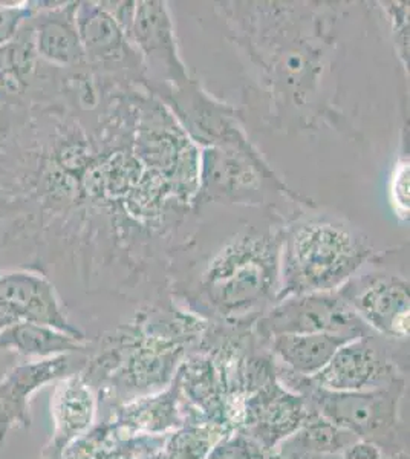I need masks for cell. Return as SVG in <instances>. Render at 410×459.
I'll list each match as a JSON object with an SVG mask.
<instances>
[{
    "instance_id": "1",
    "label": "cell",
    "mask_w": 410,
    "mask_h": 459,
    "mask_svg": "<svg viewBox=\"0 0 410 459\" xmlns=\"http://www.w3.org/2000/svg\"><path fill=\"white\" fill-rule=\"evenodd\" d=\"M369 255L366 238L342 221L301 224L286 240L279 299L334 291L353 279Z\"/></svg>"
},
{
    "instance_id": "2",
    "label": "cell",
    "mask_w": 410,
    "mask_h": 459,
    "mask_svg": "<svg viewBox=\"0 0 410 459\" xmlns=\"http://www.w3.org/2000/svg\"><path fill=\"white\" fill-rule=\"evenodd\" d=\"M405 394V380L389 386L360 392H331L301 380L299 395L307 400L310 409L353 433L357 439L374 443L379 449L398 447L400 437V402Z\"/></svg>"
},
{
    "instance_id": "3",
    "label": "cell",
    "mask_w": 410,
    "mask_h": 459,
    "mask_svg": "<svg viewBox=\"0 0 410 459\" xmlns=\"http://www.w3.org/2000/svg\"><path fill=\"white\" fill-rule=\"evenodd\" d=\"M264 339L284 334H336L353 340L368 326L338 291L308 292L282 299L257 324Z\"/></svg>"
},
{
    "instance_id": "4",
    "label": "cell",
    "mask_w": 410,
    "mask_h": 459,
    "mask_svg": "<svg viewBox=\"0 0 410 459\" xmlns=\"http://www.w3.org/2000/svg\"><path fill=\"white\" fill-rule=\"evenodd\" d=\"M17 324L45 325L86 342L83 333L69 322L56 288L42 273L0 272V331Z\"/></svg>"
},
{
    "instance_id": "5",
    "label": "cell",
    "mask_w": 410,
    "mask_h": 459,
    "mask_svg": "<svg viewBox=\"0 0 410 459\" xmlns=\"http://www.w3.org/2000/svg\"><path fill=\"white\" fill-rule=\"evenodd\" d=\"M363 324L390 339L409 337V283L392 274L351 279L340 290Z\"/></svg>"
},
{
    "instance_id": "6",
    "label": "cell",
    "mask_w": 410,
    "mask_h": 459,
    "mask_svg": "<svg viewBox=\"0 0 410 459\" xmlns=\"http://www.w3.org/2000/svg\"><path fill=\"white\" fill-rule=\"evenodd\" d=\"M397 380V366L371 335L340 346L322 371L310 378L314 386L331 392L371 391Z\"/></svg>"
},
{
    "instance_id": "7",
    "label": "cell",
    "mask_w": 410,
    "mask_h": 459,
    "mask_svg": "<svg viewBox=\"0 0 410 459\" xmlns=\"http://www.w3.org/2000/svg\"><path fill=\"white\" fill-rule=\"evenodd\" d=\"M270 268L255 250L236 248L216 262L205 281L208 300L227 316L244 314L270 290Z\"/></svg>"
},
{
    "instance_id": "8",
    "label": "cell",
    "mask_w": 410,
    "mask_h": 459,
    "mask_svg": "<svg viewBox=\"0 0 410 459\" xmlns=\"http://www.w3.org/2000/svg\"><path fill=\"white\" fill-rule=\"evenodd\" d=\"M73 355L16 366L0 380V450L4 449L11 430L31 428L32 395L52 381L73 376Z\"/></svg>"
},
{
    "instance_id": "9",
    "label": "cell",
    "mask_w": 410,
    "mask_h": 459,
    "mask_svg": "<svg viewBox=\"0 0 410 459\" xmlns=\"http://www.w3.org/2000/svg\"><path fill=\"white\" fill-rule=\"evenodd\" d=\"M307 400L270 380L247 403V435L264 450L279 447L307 418Z\"/></svg>"
},
{
    "instance_id": "10",
    "label": "cell",
    "mask_w": 410,
    "mask_h": 459,
    "mask_svg": "<svg viewBox=\"0 0 410 459\" xmlns=\"http://www.w3.org/2000/svg\"><path fill=\"white\" fill-rule=\"evenodd\" d=\"M47 5L36 2V13L28 21L36 54L56 68H77L86 60L75 19L78 2H47Z\"/></svg>"
},
{
    "instance_id": "11",
    "label": "cell",
    "mask_w": 410,
    "mask_h": 459,
    "mask_svg": "<svg viewBox=\"0 0 410 459\" xmlns=\"http://www.w3.org/2000/svg\"><path fill=\"white\" fill-rule=\"evenodd\" d=\"M40 63L26 22L8 45L0 48V106L23 105L40 83Z\"/></svg>"
},
{
    "instance_id": "12",
    "label": "cell",
    "mask_w": 410,
    "mask_h": 459,
    "mask_svg": "<svg viewBox=\"0 0 410 459\" xmlns=\"http://www.w3.org/2000/svg\"><path fill=\"white\" fill-rule=\"evenodd\" d=\"M268 340L281 365L305 378H312L322 371L338 348L349 342L336 334H284Z\"/></svg>"
},
{
    "instance_id": "13",
    "label": "cell",
    "mask_w": 410,
    "mask_h": 459,
    "mask_svg": "<svg viewBox=\"0 0 410 459\" xmlns=\"http://www.w3.org/2000/svg\"><path fill=\"white\" fill-rule=\"evenodd\" d=\"M88 343L58 329L37 324H17L0 331V352L10 351L23 357L51 359L84 352Z\"/></svg>"
},
{
    "instance_id": "14",
    "label": "cell",
    "mask_w": 410,
    "mask_h": 459,
    "mask_svg": "<svg viewBox=\"0 0 410 459\" xmlns=\"http://www.w3.org/2000/svg\"><path fill=\"white\" fill-rule=\"evenodd\" d=\"M75 19L84 57L106 62L123 56V31L101 4H78Z\"/></svg>"
},
{
    "instance_id": "15",
    "label": "cell",
    "mask_w": 410,
    "mask_h": 459,
    "mask_svg": "<svg viewBox=\"0 0 410 459\" xmlns=\"http://www.w3.org/2000/svg\"><path fill=\"white\" fill-rule=\"evenodd\" d=\"M56 398V444L62 450L65 444L83 433L92 423L94 398L88 385L77 376H68L66 381L63 378Z\"/></svg>"
},
{
    "instance_id": "16",
    "label": "cell",
    "mask_w": 410,
    "mask_h": 459,
    "mask_svg": "<svg viewBox=\"0 0 410 459\" xmlns=\"http://www.w3.org/2000/svg\"><path fill=\"white\" fill-rule=\"evenodd\" d=\"M357 438L353 433L310 409L301 428L279 446V454L286 452H323L343 454Z\"/></svg>"
},
{
    "instance_id": "17",
    "label": "cell",
    "mask_w": 410,
    "mask_h": 459,
    "mask_svg": "<svg viewBox=\"0 0 410 459\" xmlns=\"http://www.w3.org/2000/svg\"><path fill=\"white\" fill-rule=\"evenodd\" d=\"M129 34L140 43L149 54H158V57L173 56V39H171L170 21L167 17L166 8L158 2H145L136 6L135 14L130 22Z\"/></svg>"
},
{
    "instance_id": "18",
    "label": "cell",
    "mask_w": 410,
    "mask_h": 459,
    "mask_svg": "<svg viewBox=\"0 0 410 459\" xmlns=\"http://www.w3.org/2000/svg\"><path fill=\"white\" fill-rule=\"evenodd\" d=\"M216 444L214 430L205 428L182 429L173 433L166 447L161 450V459H207Z\"/></svg>"
},
{
    "instance_id": "19",
    "label": "cell",
    "mask_w": 410,
    "mask_h": 459,
    "mask_svg": "<svg viewBox=\"0 0 410 459\" xmlns=\"http://www.w3.org/2000/svg\"><path fill=\"white\" fill-rule=\"evenodd\" d=\"M173 398L175 395L164 394L161 397H151L138 403L130 412V424L145 430H162L177 424V406Z\"/></svg>"
},
{
    "instance_id": "20",
    "label": "cell",
    "mask_w": 410,
    "mask_h": 459,
    "mask_svg": "<svg viewBox=\"0 0 410 459\" xmlns=\"http://www.w3.org/2000/svg\"><path fill=\"white\" fill-rule=\"evenodd\" d=\"M36 10V2H0V48L19 34Z\"/></svg>"
},
{
    "instance_id": "21",
    "label": "cell",
    "mask_w": 410,
    "mask_h": 459,
    "mask_svg": "<svg viewBox=\"0 0 410 459\" xmlns=\"http://www.w3.org/2000/svg\"><path fill=\"white\" fill-rule=\"evenodd\" d=\"M207 459H264V449L247 433H236L214 444Z\"/></svg>"
},
{
    "instance_id": "22",
    "label": "cell",
    "mask_w": 410,
    "mask_h": 459,
    "mask_svg": "<svg viewBox=\"0 0 410 459\" xmlns=\"http://www.w3.org/2000/svg\"><path fill=\"white\" fill-rule=\"evenodd\" d=\"M390 194L398 214L403 218L409 216V162H403L400 168L395 170Z\"/></svg>"
},
{
    "instance_id": "23",
    "label": "cell",
    "mask_w": 410,
    "mask_h": 459,
    "mask_svg": "<svg viewBox=\"0 0 410 459\" xmlns=\"http://www.w3.org/2000/svg\"><path fill=\"white\" fill-rule=\"evenodd\" d=\"M343 459H388L379 446L363 439H357L342 454Z\"/></svg>"
},
{
    "instance_id": "24",
    "label": "cell",
    "mask_w": 410,
    "mask_h": 459,
    "mask_svg": "<svg viewBox=\"0 0 410 459\" xmlns=\"http://www.w3.org/2000/svg\"><path fill=\"white\" fill-rule=\"evenodd\" d=\"M279 455L284 459H343L342 454H323V452H286Z\"/></svg>"
},
{
    "instance_id": "25",
    "label": "cell",
    "mask_w": 410,
    "mask_h": 459,
    "mask_svg": "<svg viewBox=\"0 0 410 459\" xmlns=\"http://www.w3.org/2000/svg\"><path fill=\"white\" fill-rule=\"evenodd\" d=\"M388 459H394V456H390V458H388Z\"/></svg>"
}]
</instances>
